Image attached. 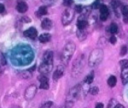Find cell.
Masks as SVG:
<instances>
[{
    "mask_svg": "<svg viewBox=\"0 0 128 108\" xmlns=\"http://www.w3.org/2000/svg\"><path fill=\"white\" fill-rule=\"evenodd\" d=\"M75 49H76V46L73 42H68L63 47L62 52H61V62L64 66L67 65L68 62L70 61L71 57L73 56V54L75 52Z\"/></svg>",
    "mask_w": 128,
    "mask_h": 108,
    "instance_id": "obj_1",
    "label": "cell"
},
{
    "mask_svg": "<svg viewBox=\"0 0 128 108\" xmlns=\"http://www.w3.org/2000/svg\"><path fill=\"white\" fill-rule=\"evenodd\" d=\"M103 56H104V53L101 48H96V49L92 50V52L90 53L89 58H88V65L90 67H95V66L99 65L103 59Z\"/></svg>",
    "mask_w": 128,
    "mask_h": 108,
    "instance_id": "obj_2",
    "label": "cell"
},
{
    "mask_svg": "<svg viewBox=\"0 0 128 108\" xmlns=\"http://www.w3.org/2000/svg\"><path fill=\"white\" fill-rule=\"evenodd\" d=\"M83 66H84V63H83V55H80L75 60V62L73 63V66H72V76L73 77L78 76L81 73V71L83 70Z\"/></svg>",
    "mask_w": 128,
    "mask_h": 108,
    "instance_id": "obj_3",
    "label": "cell"
},
{
    "mask_svg": "<svg viewBox=\"0 0 128 108\" xmlns=\"http://www.w3.org/2000/svg\"><path fill=\"white\" fill-rule=\"evenodd\" d=\"M80 90H81L80 85L74 86V87L69 91V94H68V97H67V103H66V104H69V105L73 104V102L78 98L79 93H80Z\"/></svg>",
    "mask_w": 128,
    "mask_h": 108,
    "instance_id": "obj_4",
    "label": "cell"
},
{
    "mask_svg": "<svg viewBox=\"0 0 128 108\" xmlns=\"http://www.w3.org/2000/svg\"><path fill=\"white\" fill-rule=\"evenodd\" d=\"M74 13H75V10L70 9V8H67V9L63 12V14H62V18H61L62 24H63V25H68V24H70V23L72 22L73 18H74Z\"/></svg>",
    "mask_w": 128,
    "mask_h": 108,
    "instance_id": "obj_5",
    "label": "cell"
},
{
    "mask_svg": "<svg viewBox=\"0 0 128 108\" xmlns=\"http://www.w3.org/2000/svg\"><path fill=\"white\" fill-rule=\"evenodd\" d=\"M36 92H37V87L36 85H30L26 88L25 90V93H24V97L26 100H31L34 98V96L36 95Z\"/></svg>",
    "mask_w": 128,
    "mask_h": 108,
    "instance_id": "obj_6",
    "label": "cell"
},
{
    "mask_svg": "<svg viewBox=\"0 0 128 108\" xmlns=\"http://www.w3.org/2000/svg\"><path fill=\"white\" fill-rule=\"evenodd\" d=\"M52 67H53V64H52V63H47V62H43V61H42V63H41L40 66H39V72H40L42 75L47 74V73L51 72Z\"/></svg>",
    "mask_w": 128,
    "mask_h": 108,
    "instance_id": "obj_7",
    "label": "cell"
},
{
    "mask_svg": "<svg viewBox=\"0 0 128 108\" xmlns=\"http://www.w3.org/2000/svg\"><path fill=\"white\" fill-rule=\"evenodd\" d=\"M99 11H100V14H99V18H100V20H101V21H105V20L108 18V16H109V10H108V7H107L106 5L103 4V5L100 7Z\"/></svg>",
    "mask_w": 128,
    "mask_h": 108,
    "instance_id": "obj_8",
    "label": "cell"
},
{
    "mask_svg": "<svg viewBox=\"0 0 128 108\" xmlns=\"http://www.w3.org/2000/svg\"><path fill=\"white\" fill-rule=\"evenodd\" d=\"M24 36L27 37V38H30V39H36L37 37V30L34 28V27H30L29 29L25 30L24 31Z\"/></svg>",
    "mask_w": 128,
    "mask_h": 108,
    "instance_id": "obj_9",
    "label": "cell"
},
{
    "mask_svg": "<svg viewBox=\"0 0 128 108\" xmlns=\"http://www.w3.org/2000/svg\"><path fill=\"white\" fill-rule=\"evenodd\" d=\"M64 65L63 64H61V65H58V67H57V69L54 71V73H53V79L54 80H58V79H60L61 77H62V75H63V73H64Z\"/></svg>",
    "mask_w": 128,
    "mask_h": 108,
    "instance_id": "obj_10",
    "label": "cell"
},
{
    "mask_svg": "<svg viewBox=\"0 0 128 108\" xmlns=\"http://www.w3.org/2000/svg\"><path fill=\"white\" fill-rule=\"evenodd\" d=\"M39 82H40V88L41 89H48L49 88V81H48V78L47 76L45 75H40L39 76Z\"/></svg>",
    "mask_w": 128,
    "mask_h": 108,
    "instance_id": "obj_11",
    "label": "cell"
},
{
    "mask_svg": "<svg viewBox=\"0 0 128 108\" xmlns=\"http://www.w3.org/2000/svg\"><path fill=\"white\" fill-rule=\"evenodd\" d=\"M28 9V6L26 4V2L22 1V0H19L17 2V5H16V10L19 12V13H25Z\"/></svg>",
    "mask_w": 128,
    "mask_h": 108,
    "instance_id": "obj_12",
    "label": "cell"
},
{
    "mask_svg": "<svg viewBox=\"0 0 128 108\" xmlns=\"http://www.w3.org/2000/svg\"><path fill=\"white\" fill-rule=\"evenodd\" d=\"M53 26V22L49 19V18H44L41 22V27L45 30H50Z\"/></svg>",
    "mask_w": 128,
    "mask_h": 108,
    "instance_id": "obj_13",
    "label": "cell"
},
{
    "mask_svg": "<svg viewBox=\"0 0 128 108\" xmlns=\"http://www.w3.org/2000/svg\"><path fill=\"white\" fill-rule=\"evenodd\" d=\"M43 62L52 63L53 64V52L48 50L43 54Z\"/></svg>",
    "mask_w": 128,
    "mask_h": 108,
    "instance_id": "obj_14",
    "label": "cell"
},
{
    "mask_svg": "<svg viewBox=\"0 0 128 108\" xmlns=\"http://www.w3.org/2000/svg\"><path fill=\"white\" fill-rule=\"evenodd\" d=\"M87 26H88V21H87V19H81V18H78V21H77V27H78L79 30H85Z\"/></svg>",
    "mask_w": 128,
    "mask_h": 108,
    "instance_id": "obj_15",
    "label": "cell"
},
{
    "mask_svg": "<svg viewBox=\"0 0 128 108\" xmlns=\"http://www.w3.org/2000/svg\"><path fill=\"white\" fill-rule=\"evenodd\" d=\"M92 7H89V6H86V7H83V10H82V12L80 13L81 15L79 16V18H81V19H86L89 15H90V13H91V9Z\"/></svg>",
    "mask_w": 128,
    "mask_h": 108,
    "instance_id": "obj_16",
    "label": "cell"
},
{
    "mask_svg": "<svg viewBox=\"0 0 128 108\" xmlns=\"http://www.w3.org/2000/svg\"><path fill=\"white\" fill-rule=\"evenodd\" d=\"M110 5H111V7L115 10V12H117L119 9H121L122 8V3L119 1V0H111V2H110Z\"/></svg>",
    "mask_w": 128,
    "mask_h": 108,
    "instance_id": "obj_17",
    "label": "cell"
},
{
    "mask_svg": "<svg viewBox=\"0 0 128 108\" xmlns=\"http://www.w3.org/2000/svg\"><path fill=\"white\" fill-rule=\"evenodd\" d=\"M45 14H47V7H46V5H43V6L39 7L38 10L35 12V15L38 16V17H42Z\"/></svg>",
    "mask_w": 128,
    "mask_h": 108,
    "instance_id": "obj_18",
    "label": "cell"
},
{
    "mask_svg": "<svg viewBox=\"0 0 128 108\" xmlns=\"http://www.w3.org/2000/svg\"><path fill=\"white\" fill-rule=\"evenodd\" d=\"M121 13H122V16H123V21L125 23H128V5L122 6Z\"/></svg>",
    "mask_w": 128,
    "mask_h": 108,
    "instance_id": "obj_19",
    "label": "cell"
},
{
    "mask_svg": "<svg viewBox=\"0 0 128 108\" xmlns=\"http://www.w3.org/2000/svg\"><path fill=\"white\" fill-rule=\"evenodd\" d=\"M121 79H122V83L123 84L128 83V67L122 69V71H121Z\"/></svg>",
    "mask_w": 128,
    "mask_h": 108,
    "instance_id": "obj_20",
    "label": "cell"
},
{
    "mask_svg": "<svg viewBox=\"0 0 128 108\" xmlns=\"http://www.w3.org/2000/svg\"><path fill=\"white\" fill-rule=\"evenodd\" d=\"M50 39H51V35L49 33H43L39 36V41L42 43H47L50 41Z\"/></svg>",
    "mask_w": 128,
    "mask_h": 108,
    "instance_id": "obj_21",
    "label": "cell"
},
{
    "mask_svg": "<svg viewBox=\"0 0 128 108\" xmlns=\"http://www.w3.org/2000/svg\"><path fill=\"white\" fill-rule=\"evenodd\" d=\"M107 31H108L109 33H111L112 35L116 34L117 31H118V25H117L116 23H111L110 26L107 28Z\"/></svg>",
    "mask_w": 128,
    "mask_h": 108,
    "instance_id": "obj_22",
    "label": "cell"
},
{
    "mask_svg": "<svg viewBox=\"0 0 128 108\" xmlns=\"http://www.w3.org/2000/svg\"><path fill=\"white\" fill-rule=\"evenodd\" d=\"M93 79H94V72L92 71V72H90V73L84 78V82H85L86 84H90V83L93 81Z\"/></svg>",
    "mask_w": 128,
    "mask_h": 108,
    "instance_id": "obj_23",
    "label": "cell"
},
{
    "mask_svg": "<svg viewBox=\"0 0 128 108\" xmlns=\"http://www.w3.org/2000/svg\"><path fill=\"white\" fill-rule=\"evenodd\" d=\"M116 82H117V79H116V77L115 76H110L109 78H108V80H107V84L110 86V87H114L115 85H116Z\"/></svg>",
    "mask_w": 128,
    "mask_h": 108,
    "instance_id": "obj_24",
    "label": "cell"
},
{
    "mask_svg": "<svg viewBox=\"0 0 128 108\" xmlns=\"http://www.w3.org/2000/svg\"><path fill=\"white\" fill-rule=\"evenodd\" d=\"M103 5V0H95L92 4V9H100V7Z\"/></svg>",
    "mask_w": 128,
    "mask_h": 108,
    "instance_id": "obj_25",
    "label": "cell"
},
{
    "mask_svg": "<svg viewBox=\"0 0 128 108\" xmlns=\"http://www.w3.org/2000/svg\"><path fill=\"white\" fill-rule=\"evenodd\" d=\"M77 36H78V38H79L80 40H84V39L86 38V36H87V33H86L85 30H79V29H78Z\"/></svg>",
    "mask_w": 128,
    "mask_h": 108,
    "instance_id": "obj_26",
    "label": "cell"
},
{
    "mask_svg": "<svg viewBox=\"0 0 128 108\" xmlns=\"http://www.w3.org/2000/svg\"><path fill=\"white\" fill-rule=\"evenodd\" d=\"M118 103H117V101H116V99H114V98H112L110 101H109V103H108V106H107V108H116V105H117Z\"/></svg>",
    "mask_w": 128,
    "mask_h": 108,
    "instance_id": "obj_27",
    "label": "cell"
},
{
    "mask_svg": "<svg viewBox=\"0 0 128 108\" xmlns=\"http://www.w3.org/2000/svg\"><path fill=\"white\" fill-rule=\"evenodd\" d=\"M53 107H54V103L51 101H47L44 104H42L40 108H53Z\"/></svg>",
    "mask_w": 128,
    "mask_h": 108,
    "instance_id": "obj_28",
    "label": "cell"
},
{
    "mask_svg": "<svg viewBox=\"0 0 128 108\" xmlns=\"http://www.w3.org/2000/svg\"><path fill=\"white\" fill-rule=\"evenodd\" d=\"M119 65L121 66V68L122 69H124V68H127L128 67V60H121L120 62H119Z\"/></svg>",
    "mask_w": 128,
    "mask_h": 108,
    "instance_id": "obj_29",
    "label": "cell"
},
{
    "mask_svg": "<svg viewBox=\"0 0 128 108\" xmlns=\"http://www.w3.org/2000/svg\"><path fill=\"white\" fill-rule=\"evenodd\" d=\"M126 53H127V46L123 45V46L121 47V50H120V55H121V56H124Z\"/></svg>",
    "mask_w": 128,
    "mask_h": 108,
    "instance_id": "obj_30",
    "label": "cell"
},
{
    "mask_svg": "<svg viewBox=\"0 0 128 108\" xmlns=\"http://www.w3.org/2000/svg\"><path fill=\"white\" fill-rule=\"evenodd\" d=\"M90 93H91L92 95H96V94L98 93V87H97V86H94V87L90 88Z\"/></svg>",
    "mask_w": 128,
    "mask_h": 108,
    "instance_id": "obj_31",
    "label": "cell"
},
{
    "mask_svg": "<svg viewBox=\"0 0 128 108\" xmlns=\"http://www.w3.org/2000/svg\"><path fill=\"white\" fill-rule=\"evenodd\" d=\"M74 10H75V12H77V13H81L82 10H83V6H81V5H76L75 8H74Z\"/></svg>",
    "mask_w": 128,
    "mask_h": 108,
    "instance_id": "obj_32",
    "label": "cell"
},
{
    "mask_svg": "<svg viewBox=\"0 0 128 108\" xmlns=\"http://www.w3.org/2000/svg\"><path fill=\"white\" fill-rule=\"evenodd\" d=\"M72 3H73V0H63V4L65 6H70L72 5Z\"/></svg>",
    "mask_w": 128,
    "mask_h": 108,
    "instance_id": "obj_33",
    "label": "cell"
},
{
    "mask_svg": "<svg viewBox=\"0 0 128 108\" xmlns=\"http://www.w3.org/2000/svg\"><path fill=\"white\" fill-rule=\"evenodd\" d=\"M109 41L111 42V44H115V43H116V37H115L114 35H112V36L110 37V39H109Z\"/></svg>",
    "mask_w": 128,
    "mask_h": 108,
    "instance_id": "obj_34",
    "label": "cell"
},
{
    "mask_svg": "<svg viewBox=\"0 0 128 108\" xmlns=\"http://www.w3.org/2000/svg\"><path fill=\"white\" fill-rule=\"evenodd\" d=\"M43 3H45L46 5H49V4H52L54 0H41Z\"/></svg>",
    "mask_w": 128,
    "mask_h": 108,
    "instance_id": "obj_35",
    "label": "cell"
},
{
    "mask_svg": "<svg viewBox=\"0 0 128 108\" xmlns=\"http://www.w3.org/2000/svg\"><path fill=\"white\" fill-rule=\"evenodd\" d=\"M1 64L2 65H5L6 64V59H5V57L2 54H1Z\"/></svg>",
    "mask_w": 128,
    "mask_h": 108,
    "instance_id": "obj_36",
    "label": "cell"
},
{
    "mask_svg": "<svg viewBox=\"0 0 128 108\" xmlns=\"http://www.w3.org/2000/svg\"><path fill=\"white\" fill-rule=\"evenodd\" d=\"M4 11H5V6L2 3H0V13H3Z\"/></svg>",
    "mask_w": 128,
    "mask_h": 108,
    "instance_id": "obj_37",
    "label": "cell"
},
{
    "mask_svg": "<svg viewBox=\"0 0 128 108\" xmlns=\"http://www.w3.org/2000/svg\"><path fill=\"white\" fill-rule=\"evenodd\" d=\"M95 108H104V106H103L102 103H97L96 106H95Z\"/></svg>",
    "mask_w": 128,
    "mask_h": 108,
    "instance_id": "obj_38",
    "label": "cell"
},
{
    "mask_svg": "<svg viewBox=\"0 0 128 108\" xmlns=\"http://www.w3.org/2000/svg\"><path fill=\"white\" fill-rule=\"evenodd\" d=\"M22 20H23V21H25V22H30V21H31V20L29 19V17H23V18H22Z\"/></svg>",
    "mask_w": 128,
    "mask_h": 108,
    "instance_id": "obj_39",
    "label": "cell"
},
{
    "mask_svg": "<svg viewBox=\"0 0 128 108\" xmlns=\"http://www.w3.org/2000/svg\"><path fill=\"white\" fill-rule=\"evenodd\" d=\"M116 108H125L123 105H121V104H117L116 105Z\"/></svg>",
    "mask_w": 128,
    "mask_h": 108,
    "instance_id": "obj_40",
    "label": "cell"
},
{
    "mask_svg": "<svg viewBox=\"0 0 128 108\" xmlns=\"http://www.w3.org/2000/svg\"><path fill=\"white\" fill-rule=\"evenodd\" d=\"M12 108H18V107H12Z\"/></svg>",
    "mask_w": 128,
    "mask_h": 108,
    "instance_id": "obj_41",
    "label": "cell"
},
{
    "mask_svg": "<svg viewBox=\"0 0 128 108\" xmlns=\"http://www.w3.org/2000/svg\"><path fill=\"white\" fill-rule=\"evenodd\" d=\"M0 73H1V69H0Z\"/></svg>",
    "mask_w": 128,
    "mask_h": 108,
    "instance_id": "obj_42",
    "label": "cell"
},
{
    "mask_svg": "<svg viewBox=\"0 0 128 108\" xmlns=\"http://www.w3.org/2000/svg\"><path fill=\"white\" fill-rule=\"evenodd\" d=\"M64 108H67V107H66V106H65V107H64Z\"/></svg>",
    "mask_w": 128,
    "mask_h": 108,
    "instance_id": "obj_43",
    "label": "cell"
}]
</instances>
